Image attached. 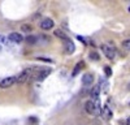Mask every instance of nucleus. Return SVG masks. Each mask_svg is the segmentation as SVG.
<instances>
[{
	"label": "nucleus",
	"mask_w": 130,
	"mask_h": 125,
	"mask_svg": "<svg viewBox=\"0 0 130 125\" xmlns=\"http://www.w3.org/2000/svg\"><path fill=\"white\" fill-rule=\"evenodd\" d=\"M85 110L89 115H95V116H99L102 115V106H100V102L99 100H87L85 103Z\"/></svg>",
	"instance_id": "nucleus-1"
},
{
	"label": "nucleus",
	"mask_w": 130,
	"mask_h": 125,
	"mask_svg": "<svg viewBox=\"0 0 130 125\" xmlns=\"http://www.w3.org/2000/svg\"><path fill=\"white\" fill-rule=\"evenodd\" d=\"M35 72H37V68H26V69H24V70L16 77V82H17V83H25V82L29 81L30 78H34Z\"/></svg>",
	"instance_id": "nucleus-2"
},
{
	"label": "nucleus",
	"mask_w": 130,
	"mask_h": 125,
	"mask_svg": "<svg viewBox=\"0 0 130 125\" xmlns=\"http://www.w3.org/2000/svg\"><path fill=\"white\" fill-rule=\"evenodd\" d=\"M100 47H102V51H103V54L105 55L107 59L113 60V59L116 57L117 51H116V48H115L113 44H111V43H103Z\"/></svg>",
	"instance_id": "nucleus-3"
},
{
	"label": "nucleus",
	"mask_w": 130,
	"mask_h": 125,
	"mask_svg": "<svg viewBox=\"0 0 130 125\" xmlns=\"http://www.w3.org/2000/svg\"><path fill=\"white\" fill-rule=\"evenodd\" d=\"M51 72H52L51 68H39V69H37V72H35L34 78L40 82V81H43V80H46V78L51 74Z\"/></svg>",
	"instance_id": "nucleus-4"
},
{
	"label": "nucleus",
	"mask_w": 130,
	"mask_h": 125,
	"mask_svg": "<svg viewBox=\"0 0 130 125\" xmlns=\"http://www.w3.org/2000/svg\"><path fill=\"white\" fill-rule=\"evenodd\" d=\"M16 83V77H7L0 81V89H8Z\"/></svg>",
	"instance_id": "nucleus-5"
},
{
	"label": "nucleus",
	"mask_w": 130,
	"mask_h": 125,
	"mask_svg": "<svg viewBox=\"0 0 130 125\" xmlns=\"http://www.w3.org/2000/svg\"><path fill=\"white\" fill-rule=\"evenodd\" d=\"M8 40L9 42H12V43H21V42L24 40V37L22 34H20V33H10L8 35Z\"/></svg>",
	"instance_id": "nucleus-6"
},
{
	"label": "nucleus",
	"mask_w": 130,
	"mask_h": 125,
	"mask_svg": "<svg viewBox=\"0 0 130 125\" xmlns=\"http://www.w3.org/2000/svg\"><path fill=\"white\" fill-rule=\"evenodd\" d=\"M100 116L104 119V120H111L112 119V116H113V112H112V110L108 107V106H104L103 108H102V115Z\"/></svg>",
	"instance_id": "nucleus-7"
},
{
	"label": "nucleus",
	"mask_w": 130,
	"mask_h": 125,
	"mask_svg": "<svg viewBox=\"0 0 130 125\" xmlns=\"http://www.w3.org/2000/svg\"><path fill=\"white\" fill-rule=\"evenodd\" d=\"M53 20H51V18H44L40 22V27L43 29V30H50V29H52L53 27Z\"/></svg>",
	"instance_id": "nucleus-8"
},
{
	"label": "nucleus",
	"mask_w": 130,
	"mask_h": 125,
	"mask_svg": "<svg viewBox=\"0 0 130 125\" xmlns=\"http://www.w3.org/2000/svg\"><path fill=\"white\" fill-rule=\"evenodd\" d=\"M99 95H100V86H94L91 89V92H90V97H91V100H99Z\"/></svg>",
	"instance_id": "nucleus-9"
},
{
	"label": "nucleus",
	"mask_w": 130,
	"mask_h": 125,
	"mask_svg": "<svg viewBox=\"0 0 130 125\" xmlns=\"http://www.w3.org/2000/svg\"><path fill=\"white\" fill-rule=\"evenodd\" d=\"M64 47H65V52H67L68 55H72L73 52L75 51V46H74V43L72 40H67V42H65Z\"/></svg>",
	"instance_id": "nucleus-10"
},
{
	"label": "nucleus",
	"mask_w": 130,
	"mask_h": 125,
	"mask_svg": "<svg viewBox=\"0 0 130 125\" xmlns=\"http://www.w3.org/2000/svg\"><path fill=\"white\" fill-rule=\"evenodd\" d=\"M92 82H94L92 74H90V73H86V74H83V77H82V83H83L85 86H90Z\"/></svg>",
	"instance_id": "nucleus-11"
},
{
	"label": "nucleus",
	"mask_w": 130,
	"mask_h": 125,
	"mask_svg": "<svg viewBox=\"0 0 130 125\" xmlns=\"http://www.w3.org/2000/svg\"><path fill=\"white\" fill-rule=\"evenodd\" d=\"M26 43L27 44H31V46H34V44H37L38 42H39V38L38 37H35V35H29V37H26Z\"/></svg>",
	"instance_id": "nucleus-12"
},
{
	"label": "nucleus",
	"mask_w": 130,
	"mask_h": 125,
	"mask_svg": "<svg viewBox=\"0 0 130 125\" xmlns=\"http://www.w3.org/2000/svg\"><path fill=\"white\" fill-rule=\"evenodd\" d=\"M55 35L57 37V38H60V39H62V40H65V42H67V40H69V37L67 35V34H65L64 33V31H61V30H55Z\"/></svg>",
	"instance_id": "nucleus-13"
},
{
	"label": "nucleus",
	"mask_w": 130,
	"mask_h": 125,
	"mask_svg": "<svg viewBox=\"0 0 130 125\" xmlns=\"http://www.w3.org/2000/svg\"><path fill=\"white\" fill-rule=\"evenodd\" d=\"M83 65H85V63H83V61H79L78 64H77V67H75V69L73 70L72 76H73V77H75V76H77V74H78V72H79V70L83 68Z\"/></svg>",
	"instance_id": "nucleus-14"
},
{
	"label": "nucleus",
	"mask_w": 130,
	"mask_h": 125,
	"mask_svg": "<svg viewBox=\"0 0 130 125\" xmlns=\"http://www.w3.org/2000/svg\"><path fill=\"white\" fill-rule=\"evenodd\" d=\"M108 86H109V85H108V82L105 80H100V90L103 89V91L107 92L108 91Z\"/></svg>",
	"instance_id": "nucleus-15"
},
{
	"label": "nucleus",
	"mask_w": 130,
	"mask_h": 125,
	"mask_svg": "<svg viewBox=\"0 0 130 125\" xmlns=\"http://www.w3.org/2000/svg\"><path fill=\"white\" fill-rule=\"evenodd\" d=\"M21 29H22V31H24V33H31V30H32V27L29 25V24H25V25H22V27H21Z\"/></svg>",
	"instance_id": "nucleus-16"
},
{
	"label": "nucleus",
	"mask_w": 130,
	"mask_h": 125,
	"mask_svg": "<svg viewBox=\"0 0 130 125\" xmlns=\"http://www.w3.org/2000/svg\"><path fill=\"white\" fill-rule=\"evenodd\" d=\"M122 47H124L126 51H129V52H130V39H126V40H124V42H122Z\"/></svg>",
	"instance_id": "nucleus-17"
},
{
	"label": "nucleus",
	"mask_w": 130,
	"mask_h": 125,
	"mask_svg": "<svg viewBox=\"0 0 130 125\" xmlns=\"http://www.w3.org/2000/svg\"><path fill=\"white\" fill-rule=\"evenodd\" d=\"M104 72H105V76H107V77H111V76H112V69H111L109 67H105V68H104Z\"/></svg>",
	"instance_id": "nucleus-18"
},
{
	"label": "nucleus",
	"mask_w": 130,
	"mask_h": 125,
	"mask_svg": "<svg viewBox=\"0 0 130 125\" xmlns=\"http://www.w3.org/2000/svg\"><path fill=\"white\" fill-rule=\"evenodd\" d=\"M90 59H92V60H99V56H98L96 52H91V54H90Z\"/></svg>",
	"instance_id": "nucleus-19"
},
{
	"label": "nucleus",
	"mask_w": 130,
	"mask_h": 125,
	"mask_svg": "<svg viewBox=\"0 0 130 125\" xmlns=\"http://www.w3.org/2000/svg\"><path fill=\"white\" fill-rule=\"evenodd\" d=\"M37 60H42V61H47V63H52L51 59H44V57H37Z\"/></svg>",
	"instance_id": "nucleus-20"
},
{
	"label": "nucleus",
	"mask_w": 130,
	"mask_h": 125,
	"mask_svg": "<svg viewBox=\"0 0 130 125\" xmlns=\"http://www.w3.org/2000/svg\"><path fill=\"white\" fill-rule=\"evenodd\" d=\"M126 125H130V117H127V120H126Z\"/></svg>",
	"instance_id": "nucleus-21"
},
{
	"label": "nucleus",
	"mask_w": 130,
	"mask_h": 125,
	"mask_svg": "<svg viewBox=\"0 0 130 125\" xmlns=\"http://www.w3.org/2000/svg\"><path fill=\"white\" fill-rule=\"evenodd\" d=\"M129 90H130V85H129Z\"/></svg>",
	"instance_id": "nucleus-22"
},
{
	"label": "nucleus",
	"mask_w": 130,
	"mask_h": 125,
	"mask_svg": "<svg viewBox=\"0 0 130 125\" xmlns=\"http://www.w3.org/2000/svg\"><path fill=\"white\" fill-rule=\"evenodd\" d=\"M0 50H2V46H0Z\"/></svg>",
	"instance_id": "nucleus-23"
},
{
	"label": "nucleus",
	"mask_w": 130,
	"mask_h": 125,
	"mask_svg": "<svg viewBox=\"0 0 130 125\" xmlns=\"http://www.w3.org/2000/svg\"><path fill=\"white\" fill-rule=\"evenodd\" d=\"M129 10H130V7H129Z\"/></svg>",
	"instance_id": "nucleus-24"
}]
</instances>
